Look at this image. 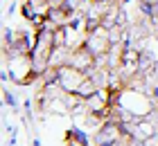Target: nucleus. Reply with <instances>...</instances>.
Returning <instances> with one entry per match:
<instances>
[{
    "instance_id": "f257e3e1",
    "label": "nucleus",
    "mask_w": 158,
    "mask_h": 146,
    "mask_svg": "<svg viewBox=\"0 0 158 146\" xmlns=\"http://www.w3.org/2000/svg\"><path fill=\"white\" fill-rule=\"evenodd\" d=\"M84 45L90 49L97 58L99 56H106L111 49V41H109V27L104 25H88L86 23V38H84Z\"/></svg>"
},
{
    "instance_id": "20e7f679",
    "label": "nucleus",
    "mask_w": 158,
    "mask_h": 146,
    "mask_svg": "<svg viewBox=\"0 0 158 146\" xmlns=\"http://www.w3.org/2000/svg\"><path fill=\"white\" fill-rule=\"evenodd\" d=\"M68 65H73V68L86 72V74H90V72L97 68V56L93 54L86 45H79L77 49H73V54H70V63H68Z\"/></svg>"
},
{
    "instance_id": "423d86ee",
    "label": "nucleus",
    "mask_w": 158,
    "mask_h": 146,
    "mask_svg": "<svg viewBox=\"0 0 158 146\" xmlns=\"http://www.w3.org/2000/svg\"><path fill=\"white\" fill-rule=\"evenodd\" d=\"M95 2H106V5H113V2H120V0H95Z\"/></svg>"
},
{
    "instance_id": "39448f33",
    "label": "nucleus",
    "mask_w": 158,
    "mask_h": 146,
    "mask_svg": "<svg viewBox=\"0 0 158 146\" xmlns=\"http://www.w3.org/2000/svg\"><path fill=\"white\" fill-rule=\"evenodd\" d=\"M140 146H158V133H156V135H152L149 140H145Z\"/></svg>"
},
{
    "instance_id": "f03ea898",
    "label": "nucleus",
    "mask_w": 158,
    "mask_h": 146,
    "mask_svg": "<svg viewBox=\"0 0 158 146\" xmlns=\"http://www.w3.org/2000/svg\"><path fill=\"white\" fill-rule=\"evenodd\" d=\"M86 79H88V74H86V72L73 68V65H63V68H59L56 85H59L63 92H77Z\"/></svg>"
},
{
    "instance_id": "7ed1b4c3",
    "label": "nucleus",
    "mask_w": 158,
    "mask_h": 146,
    "mask_svg": "<svg viewBox=\"0 0 158 146\" xmlns=\"http://www.w3.org/2000/svg\"><path fill=\"white\" fill-rule=\"evenodd\" d=\"M122 137H124V126L113 124V121H106L104 126H99L95 130L93 146H113V144H118Z\"/></svg>"
}]
</instances>
